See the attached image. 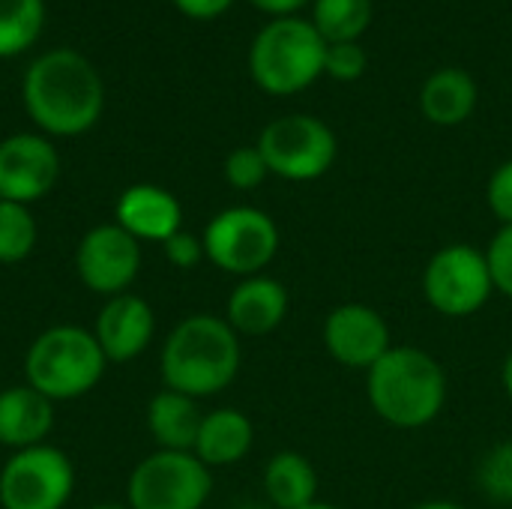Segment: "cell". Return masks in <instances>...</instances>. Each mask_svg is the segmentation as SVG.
<instances>
[{"instance_id":"cell-6","label":"cell","mask_w":512,"mask_h":509,"mask_svg":"<svg viewBox=\"0 0 512 509\" xmlns=\"http://www.w3.org/2000/svg\"><path fill=\"white\" fill-rule=\"evenodd\" d=\"M210 492V468L195 453L156 450L135 465L126 501L129 509H201Z\"/></svg>"},{"instance_id":"cell-25","label":"cell","mask_w":512,"mask_h":509,"mask_svg":"<svg viewBox=\"0 0 512 509\" xmlns=\"http://www.w3.org/2000/svg\"><path fill=\"white\" fill-rule=\"evenodd\" d=\"M477 486L486 498L498 504H512V441L495 444L480 468H477Z\"/></svg>"},{"instance_id":"cell-23","label":"cell","mask_w":512,"mask_h":509,"mask_svg":"<svg viewBox=\"0 0 512 509\" xmlns=\"http://www.w3.org/2000/svg\"><path fill=\"white\" fill-rule=\"evenodd\" d=\"M45 30V0H0V57L33 48Z\"/></svg>"},{"instance_id":"cell-32","label":"cell","mask_w":512,"mask_h":509,"mask_svg":"<svg viewBox=\"0 0 512 509\" xmlns=\"http://www.w3.org/2000/svg\"><path fill=\"white\" fill-rule=\"evenodd\" d=\"M249 3H252L255 9L273 15V18H288V15H294L300 6H306L309 0H249Z\"/></svg>"},{"instance_id":"cell-20","label":"cell","mask_w":512,"mask_h":509,"mask_svg":"<svg viewBox=\"0 0 512 509\" xmlns=\"http://www.w3.org/2000/svg\"><path fill=\"white\" fill-rule=\"evenodd\" d=\"M420 108L435 126H459L477 108V84L465 69H438L420 90Z\"/></svg>"},{"instance_id":"cell-10","label":"cell","mask_w":512,"mask_h":509,"mask_svg":"<svg viewBox=\"0 0 512 509\" xmlns=\"http://www.w3.org/2000/svg\"><path fill=\"white\" fill-rule=\"evenodd\" d=\"M75 471L63 450L36 444L18 450L0 471L3 509H63L72 498Z\"/></svg>"},{"instance_id":"cell-30","label":"cell","mask_w":512,"mask_h":509,"mask_svg":"<svg viewBox=\"0 0 512 509\" xmlns=\"http://www.w3.org/2000/svg\"><path fill=\"white\" fill-rule=\"evenodd\" d=\"M162 246H165V258H168L174 267H180V270H192V267L201 264V258H207V255H204V240H198V237L189 234V231L171 234Z\"/></svg>"},{"instance_id":"cell-21","label":"cell","mask_w":512,"mask_h":509,"mask_svg":"<svg viewBox=\"0 0 512 509\" xmlns=\"http://www.w3.org/2000/svg\"><path fill=\"white\" fill-rule=\"evenodd\" d=\"M264 492L276 509H303L318 501V474L306 456L285 450L267 462Z\"/></svg>"},{"instance_id":"cell-24","label":"cell","mask_w":512,"mask_h":509,"mask_svg":"<svg viewBox=\"0 0 512 509\" xmlns=\"http://www.w3.org/2000/svg\"><path fill=\"white\" fill-rule=\"evenodd\" d=\"M36 246V219L27 204L0 198V264L24 261Z\"/></svg>"},{"instance_id":"cell-9","label":"cell","mask_w":512,"mask_h":509,"mask_svg":"<svg viewBox=\"0 0 512 509\" xmlns=\"http://www.w3.org/2000/svg\"><path fill=\"white\" fill-rule=\"evenodd\" d=\"M492 273L486 252L468 243H450L438 249L423 273V294L429 306L447 318H468L480 312L492 297Z\"/></svg>"},{"instance_id":"cell-26","label":"cell","mask_w":512,"mask_h":509,"mask_svg":"<svg viewBox=\"0 0 512 509\" xmlns=\"http://www.w3.org/2000/svg\"><path fill=\"white\" fill-rule=\"evenodd\" d=\"M267 174H270V168H267V162H264L258 144H255V147H237V150H231L228 159H225V180H228L234 189H243V192L258 189V186L267 180Z\"/></svg>"},{"instance_id":"cell-22","label":"cell","mask_w":512,"mask_h":509,"mask_svg":"<svg viewBox=\"0 0 512 509\" xmlns=\"http://www.w3.org/2000/svg\"><path fill=\"white\" fill-rule=\"evenodd\" d=\"M312 24L324 42H357L372 24V0H315Z\"/></svg>"},{"instance_id":"cell-37","label":"cell","mask_w":512,"mask_h":509,"mask_svg":"<svg viewBox=\"0 0 512 509\" xmlns=\"http://www.w3.org/2000/svg\"><path fill=\"white\" fill-rule=\"evenodd\" d=\"M240 509H261L258 504H246V507H240Z\"/></svg>"},{"instance_id":"cell-16","label":"cell","mask_w":512,"mask_h":509,"mask_svg":"<svg viewBox=\"0 0 512 509\" xmlns=\"http://www.w3.org/2000/svg\"><path fill=\"white\" fill-rule=\"evenodd\" d=\"M288 315V291L270 276L243 279L228 297V324L243 336H267Z\"/></svg>"},{"instance_id":"cell-2","label":"cell","mask_w":512,"mask_h":509,"mask_svg":"<svg viewBox=\"0 0 512 509\" xmlns=\"http://www.w3.org/2000/svg\"><path fill=\"white\" fill-rule=\"evenodd\" d=\"M240 372V339L225 318L189 315L165 339L162 381L192 399L222 393Z\"/></svg>"},{"instance_id":"cell-29","label":"cell","mask_w":512,"mask_h":509,"mask_svg":"<svg viewBox=\"0 0 512 509\" xmlns=\"http://www.w3.org/2000/svg\"><path fill=\"white\" fill-rule=\"evenodd\" d=\"M486 201L489 210L501 219V225H512V159L498 165L495 174L489 177Z\"/></svg>"},{"instance_id":"cell-13","label":"cell","mask_w":512,"mask_h":509,"mask_svg":"<svg viewBox=\"0 0 512 509\" xmlns=\"http://www.w3.org/2000/svg\"><path fill=\"white\" fill-rule=\"evenodd\" d=\"M324 345L345 369L369 372L390 348V327L384 315L366 303H342L324 321Z\"/></svg>"},{"instance_id":"cell-18","label":"cell","mask_w":512,"mask_h":509,"mask_svg":"<svg viewBox=\"0 0 512 509\" xmlns=\"http://www.w3.org/2000/svg\"><path fill=\"white\" fill-rule=\"evenodd\" d=\"M252 441H255V429L249 417L234 408H219L204 414L192 453L207 468H228L237 465L252 450Z\"/></svg>"},{"instance_id":"cell-14","label":"cell","mask_w":512,"mask_h":509,"mask_svg":"<svg viewBox=\"0 0 512 509\" xmlns=\"http://www.w3.org/2000/svg\"><path fill=\"white\" fill-rule=\"evenodd\" d=\"M153 330L156 318L150 303L138 294H117L102 306L93 336L108 363H129L150 345Z\"/></svg>"},{"instance_id":"cell-8","label":"cell","mask_w":512,"mask_h":509,"mask_svg":"<svg viewBox=\"0 0 512 509\" xmlns=\"http://www.w3.org/2000/svg\"><path fill=\"white\" fill-rule=\"evenodd\" d=\"M204 255L225 273L258 276L279 252L276 222L255 207H228L204 231Z\"/></svg>"},{"instance_id":"cell-12","label":"cell","mask_w":512,"mask_h":509,"mask_svg":"<svg viewBox=\"0 0 512 509\" xmlns=\"http://www.w3.org/2000/svg\"><path fill=\"white\" fill-rule=\"evenodd\" d=\"M60 174V156L45 135L18 132L0 141V198L33 204L51 192Z\"/></svg>"},{"instance_id":"cell-1","label":"cell","mask_w":512,"mask_h":509,"mask_svg":"<svg viewBox=\"0 0 512 509\" xmlns=\"http://www.w3.org/2000/svg\"><path fill=\"white\" fill-rule=\"evenodd\" d=\"M30 120L57 138H75L96 126L105 108V87L96 66L72 48L39 54L21 84Z\"/></svg>"},{"instance_id":"cell-36","label":"cell","mask_w":512,"mask_h":509,"mask_svg":"<svg viewBox=\"0 0 512 509\" xmlns=\"http://www.w3.org/2000/svg\"><path fill=\"white\" fill-rule=\"evenodd\" d=\"M93 509H129V507H111V504H102V507H93Z\"/></svg>"},{"instance_id":"cell-15","label":"cell","mask_w":512,"mask_h":509,"mask_svg":"<svg viewBox=\"0 0 512 509\" xmlns=\"http://www.w3.org/2000/svg\"><path fill=\"white\" fill-rule=\"evenodd\" d=\"M180 222H183L180 201L162 186L138 183L117 198V225L129 231L135 240L165 243L171 234L180 231Z\"/></svg>"},{"instance_id":"cell-33","label":"cell","mask_w":512,"mask_h":509,"mask_svg":"<svg viewBox=\"0 0 512 509\" xmlns=\"http://www.w3.org/2000/svg\"><path fill=\"white\" fill-rule=\"evenodd\" d=\"M501 384H504V393L512 399V351L507 354L504 366H501Z\"/></svg>"},{"instance_id":"cell-3","label":"cell","mask_w":512,"mask_h":509,"mask_svg":"<svg viewBox=\"0 0 512 509\" xmlns=\"http://www.w3.org/2000/svg\"><path fill=\"white\" fill-rule=\"evenodd\" d=\"M366 375L369 405L396 429H423L444 411L447 372L423 348L393 345Z\"/></svg>"},{"instance_id":"cell-34","label":"cell","mask_w":512,"mask_h":509,"mask_svg":"<svg viewBox=\"0 0 512 509\" xmlns=\"http://www.w3.org/2000/svg\"><path fill=\"white\" fill-rule=\"evenodd\" d=\"M414 509H465L459 507V504H453V501H426V504H420V507Z\"/></svg>"},{"instance_id":"cell-31","label":"cell","mask_w":512,"mask_h":509,"mask_svg":"<svg viewBox=\"0 0 512 509\" xmlns=\"http://www.w3.org/2000/svg\"><path fill=\"white\" fill-rule=\"evenodd\" d=\"M171 3L192 21H213L225 15L234 0H171Z\"/></svg>"},{"instance_id":"cell-28","label":"cell","mask_w":512,"mask_h":509,"mask_svg":"<svg viewBox=\"0 0 512 509\" xmlns=\"http://www.w3.org/2000/svg\"><path fill=\"white\" fill-rule=\"evenodd\" d=\"M486 261H489L495 291H501L512 300V225H501V231L492 237Z\"/></svg>"},{"instance_id":"cell-5","label":"cell","mask_w":512,"mask_h":509,"mask_svg":"<svg viewBox=\"0 0 512 509\" xmlns=\"http://www.w3.org/2000/svg\"><path fill=\"white\" fill-rule=\"evenodd\" d=\"M108 360L96 342V336L84 327H51L39 333L27 351L24 375L27 384L51 402H66L90 393Z\"/></svg>"},{"instance_id":"cell-11","label":"cell","mask_w":512,"mask_h":509,"mask_svg":"<svg viewBox=\"0 0 512 509\" xmlns=\"http://www.w3.org/2000/svg\"><path fill=\"white\" fill-rule=\"evenodd\" d=\"M75 267L90 291L102 297L126 294V288L135 282L141 270V243L117 222L96 225L81 237L75 252Z\"/></svg>"},{"instance_id":"cell-4","label":"cell","mask_w":512,"mask_h":509,"mask_svg":"<svg viewBox=\"0 0 512 509\" xmlns=\"http://www.w3.org/2000/svg\"><path fill=\"white\" fill-rule=\"evenodd\" d=\"M327 42L312 21L288 15L267 21L249 48L252 81L270 96H294L324 75Z\"/></svg>"},{"instance_id":"cell-35","label":"cell","mask_w":512,"mask_h":509,"mask_svg":"<svg viewBox=\"0 0 512 509\" xmlns=\"http://www.w3.org/2000/svg\"><path fill=\"white\" fill-rule=\"evenodd\" d=\"M303 509H339V507H333V504H324V501H315V504H309V507H303Z\"/></svg>"},{"instance_id":"cell-19","label":"cell","mask_w":512,"mask_h":509,"mask_svg":"<svg viewBox=\"0 0 512 509\" xmlns=\"http://www.w3.org/2000/svg\"><path fill=\"white\" fill-rule=\"evenodd\" d=\"M204 414L198 411L192 396H183L177 390H162L153 396L147 408V426L159 450H174V453H192L198 441Z\"/></svg>"},{"instance_id":"cell-27","label":"cell","mask_w":512,"mask_h":509,"mask_svg":"<svg viewBox=\"0 0 512 509\" xmlns=\"http://www.w3.org/2000/svg\"><path fill=\"white\" fill-rule=\"evenodd\" d=\"M369 57L360 42H327L324 51V75L336 81H357L363 78Z\"/></svg>"},{"instance_id":"cell-17","label":"cell","mask_w":512,"mask_h":509,"mask_svg":"<svg viewBox=\"0 0 512 509\" xmlns=\"http://www.w3.org/2000/svg\"><path fill=\"white\" fill-rule=\"evenodd\" d=\"M54 426V405L30 384L9 387L0 393V444L12 450H27L45 444Z\"/></svg>"},{"instance_id":"cell-7","label":"cell","mask_w":512,"mask_h":509,"mask_svg":"<svg viewBox=\"0 0 512 509\" xmlns=\"http://www.w3.org/2000/svg\"><path fill=\"white\" fill-rule=\"evenodd\" d=\"M258 150L270 174L306 183L324 177L336 162V135L312 114H285L264 126Z\"/></svg>"}]
</instances>
